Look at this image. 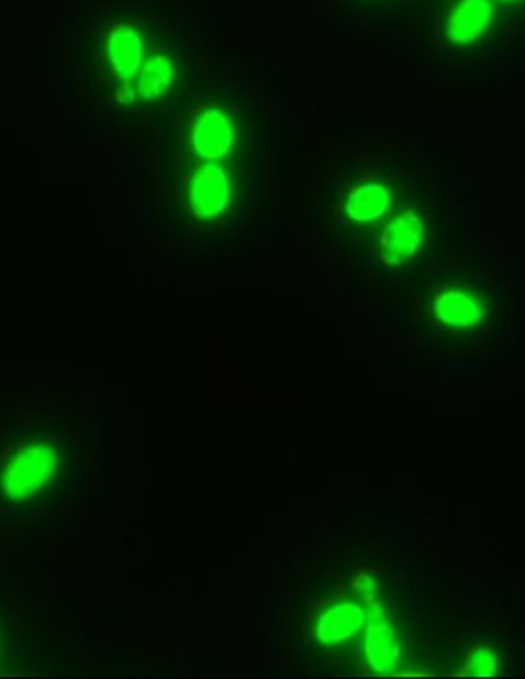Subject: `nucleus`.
Returning <instances> with one entry per match:
<instances>
[{
    "label": "nucleus",
    "mask_w": 525,
    "mask_h": 679,
    "mask_svg": "<svg viewBox=\"0 0 525 679\" xmlns=\"http://www.w3.org/2000/svg\"><path fill=\"white\" fill-rule=\"evenodd\" d=\"M58 454L47 444H33L19 449L2 472V491L13 501H25L40 493L58 468Z\"/></svg>",
    "instance_id": "1"
},
{
    "label": "nucleus",
    "mask_w": 525,
    "mask_h": 679,
    "mask_svg": "<svg viewBox=\"0 0 525 679\" xmlns=\"http://www.w3.org/2000/svg\"><path fill=\"white\" fill-rule=\"evenodd\" d=\"M105 56L111 70L124 82L138 80L146 58V37L136 23L115 21L105 35Z\"/></svg>",
    "instance_id": "2"
},
{
    "label": "nucleus",
    "mask_w": 525,
    "mask_h": 679,
    "mask_svg": "<svg viewBox=\"0 0 525 679\" xmlns=\"http://www.w3.org/2000/svg\"><path fill=\"white\" fill-rule=\"evenodd\" d=\"M366 603L370 605L366 617V657L376 674L388 676L401 664V641L378 598H370Z\"/></svg>",
    "instance_id": "3"
},
{
    "label": "nucleus",
    "mask_w": 525,
    "mask_h": 679,
    "mask_svg": "<svg viewBox=\"0 0 525 679\" xmlns=\"http://www.w3.org/2000/svg\"><path fill=\"white\" fill-rule=\"evenodd\" d=\"M423 238H425L423 220L415 212L406 210L401 216L394 218L382 232L380 259L390 267H399L417 255Z\"/></svg>",
    "instance_id": "4"
},
{
    "label": "nucleus",
    "mask_w": 525,
    "mask_h": 679,
    "mask_svg": "<svg viewBox=\"0 0 525 679\" xmlns=\"http://www.w3.org/2000/svg\"><path fill=\"white\" fill-rule=\"evenodd\" d=\"M231 200V183L226 170L217 163H205L191 183V208L201 220L220 216Z\"/></svg>",
    "instance_id": "5"
},
{
    "label": "nucleus",
    "mask_w": 525,
    "mask_h": 679,
    "mask_svg": "<svg viewBox=\"0 0 525 679\" xmlns=\"http://www.w3.org/2000/svg\"><path fill=\"white\" fill-rule=\"evenodd\" d=\"M493 2L491 0H462L451 11L448 19L449 42L456 46H468L480 40L493 23Z\"/></svg>",
    "instance_id": "6"
},
{
    "label": "nucleus",
    "mask_w": 525,
    "mask_h": 679,
    "mask_svg": "<svg viewBox=\"0 0 525 679\" xmlns=\"http://www.w3.org/2000/svg\"><path fill=\"white\" fill-rule=\"evenodd\" d=\"M234 142L231 122L224 111L220 109H208L191 134L193 151L205 158V160H217L222 156L228 155Z\"/></svg>",
    "instance_id": "7"
},
{
    "label": "nucleus",
    "mask_w": 525,
    "mask_h": 679,
    "mask_svg": "<svg viewBox=\"0 0 525 679\" xmlns=\"http://www.w3.org/2000/svg\"><path fill=\"white\" fill-rule=\"evenodd\" d=\"M366 610L354 602H340L328 608L316 622V636L326 647H335L351 636H356L361 626H366Z\"/></svg>",
    "instance_id": "8"
},
{
    "label": "nucleus",
    "mask_w": 525,
    "mask_h": 679,
    "mask_svg": "<svg viewBox=\"0 0 525 679\" xmlns=\"http://www.w3.org/2000/svg\"><path fill=\"white\" fill-rule=\"evenodd\" d=\"M179 73V56L172 52H155L150 60L142 68L138 80V93L142 99L153 101L169 93Z\"/></svg>",
    "instance_id": "9"
},
{
    "label": "nucleus",
    "mask_w": 525,
    "mask_h": 679,
    "mask_svg": "<svg viewBox=\"0 0 525 679\" xmlns=\"http://www.w3.org/2000/svg\"><path fill=\"white\" fill-rule=\"evenodd\" d=\"M435 314L451 329H470L484 319L479 300L463 290H448L435 298Z\"/></svg>",
    "instance_id": "10"
},
{
    "label": "nucleus",
    "mask_w": 525,
    "mask_h": 679,
    "mask_svg": "<svg viewBox=\"0 0 525 679\" xmlns=\"http://www.w3.org/2000/svg\"><path fill=\"white\" fill-rule=\"evenodd\" d=\"M390 208V191L380 183L359 186L345 200V212L354 222H373L384 216Z\"/></svg>",
    "instance_id": "11"
},
{
    "label": "nucleus",
    "mask_w": 525,
    "mask_h": 679,
    "mask_svg": "<svg viewBox=\"0 0 525 679\" xmlns=\"http://www.w3.org/2000/svg\"><path fill=\"white\" fill-rule=\"evenodd\" d=\"M501 657L489 645H472L463 653L462 665L458 669V678L489 679L496 676Z\"/></svg>",
    "instance_id": "12"
}]
</instances>
